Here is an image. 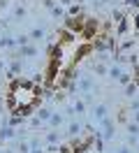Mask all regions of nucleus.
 <instances>
[{
  "label": "nucleus",
  "instance_id": "nucleus-1",
  "mask_svg": "<svg viewBox=\"0 0 139 153\" xmlns=\"http://www.w3.org/2000/svg\"><path fill=\"white\" fill-rule=\"evenodd\" d=\"M14 95H16L19 102H26V105H28V102H33V88L28 86V84H23V88L19 86L16 91H14Z\"/></svg>",
  "mask_w": 139,
  "mask_h": 153
}]
</instances>
